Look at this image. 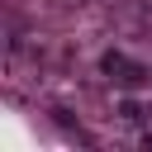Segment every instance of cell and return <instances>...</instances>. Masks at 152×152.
I'll return each mask as SVG.
<instances>
[{
    "label": "cell",
    "instance_id": "obj_1",
    "mask_svg": "<svg viewBox=\"0 0 152 152\" xmlns=\"http://www.w3.org/2000/svg\"><path fill=\"white\" fill-rule=\"evenodd\" d=\"M100 66H104L114 81H124V86H138V81L147 76V71H138V66H133L128 57H119V52H104V62H100Z\"/></svg>",
    "mask_w": 152,
    "mask_h": 152
}]
</instances>
